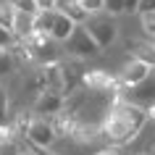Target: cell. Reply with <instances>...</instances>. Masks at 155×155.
I'll use <instances>...</instances> for the list:
<instances>
[{"label": "cell", "mask_w": 155, "mask_h": 155, "mask_svg": "<svg viewBox=\"0 0 155 155\" xmlns=\"http://www.w3.org/2000/svg\"><path fill=\"white\" fill-rule=\"evenodd\" d=\"M126 100L139 103V105H145V108L150 103H155V74L150 79H145L142 84H137V87H126Z\"/></svg>", "instance_id": "8992f818"}, {"label": "cell", "mask_w": 155, "mask_h": 155, "mask_svg": "<svg viewBox=\"0 0 155 155\" xmlns=\"http://www.w3.org/2000/svg\"><path fill=\"white\" fill-rule=\"evenodd\" d=\"M13 68H16V55L11 50H0V79L11 76Z\"/></svg>", "instance_id": "4fadbf2b"}, {"label": "cell", "mask_w": 155, "mask_h": 155, "mask_svg": "<svg viewBox=\"0 0 155 155\" xmlns=\"http://www.w3.org/2000/svg\"><path fill=\"white\" fill-rule=\"evenodd\" d=\"M0 155H21V145H18V137L0 139Z\"/></svg>", "instance_id": "9a60e30c"}, {"label": "cell", "mask_w": 155, "mask_h": 155, "mask_svg": "<svg viewBox=\"0 0 155 155\" xmlns=\"http://www.w3.org/2000/svg\"><path fill=\"white\" fill-rule=\"evenodd\" d=\"M84 29L92 34V40L97 42L103 50L110 48V45L116 42V37H118L116 16H110L108 11H100V13H92V16H87V21H84Z\"/></svg>", "instance_id": "7a4b0ae2"}, {"label": "cell", "mask_w": 155, "mask_h": 155, "mask_svg": "<svg viewBox=\"0 0 155 155\" xmlns=\"http://www.w3.org/2000/svg\"><path fill=\"white\" fill-rule=\"evenodd\" d=\"M37 11H55V0H34Z\"/></svg>", "instance_id": "44dd1931"}, {"label": "cell", "mask_w": 155, "mask_h": 155, "mask_svg": "<svg viewBox=\"0 0 155 155\" xmlns=\"http://www.w3.org/2000/svg\"><path fill=\"white\" fill-rule=\"evenodd\" d=\"M55 11H61L63 16H68L74 24H84L87 16H90V13L82 8L79 0H55Z\"/></svg>", "instance_id": "52a82bcc"}, {"label": "cell", "mask_w": 155, "mask_h": 155, "mask_svg": "<svg viewBox=\"0 0 155 155\" xmlns=\"http://www.w3.org/2000/svg\"><path fill=\"white\" fill-rule=\"evenodd\" d=\"M155 74V68L150 63H145V61H139V58L131 55L126 63L121 66V71H118V79H121L126 87H137V84H142L145 79H150Z\"/></svg>", "instance_id": "5b68a950"}, {"label": "cell", "mask_w": 155, "mask_h": 155, "mask_svg": "<svg viewBox=\"0 0 155 155\" xmlns=\"http://www.w3.org/2000/svg\"><path fill=\"white\" fill-rule=\"evenodd\" d=\"M8 3H13L18 11H29V13H37V3H34V0H8Z\"/></svg>", "instance_id": "d6986e66"}, {"label": "cell", "mask_w": 155, "mask_h": 155, "mask_svg": "<svg viewBox=\"0 0 155 155\" xmlns=\"http://www.w3.org/2000/svg\"><path fill=\"white\" fill-rule=\"evenodd\" d=\"M139 11V0H126V13H137Z\"/></svg>", "instance_id": "cb8c5ba5"}, {"label": "cell", "mask_w": 155, "mask_h": 155, "mask_svg": "<svg viewBox=\"0 0 155 155\" xmlns=\"http://www.w3.org/2000/svg\"><path fill=\"white\" fill-rule=\"evenodd\" d=\"M155 11V0H139V11L137 13H150Z\"/></svg>", "instance_id": "7402d4cb"}, {"label": "cell", "mask_w": 155, "mask_h": 155, "mask_svg": "<svg viewBox=\"0 0 155 155\" xmlns=\"http://www.w3.org/2000/svg\"><path fill=\"white\" fill-rule=\"evenodd\" d=\"M21 155H40V153H37V150H24V147H21Z\"/></svg>", "instance_id": "484cf974"}, {"label": "cell", "mask_w": 155, "mask_h": 155, "mask_svg": "<svg viewBox=\"0 0 155 155\" xmlns=\"http://www.w3.org/2000/svg\"><path fill=\"white\" fill-rule=\"evenodd\" d=\"M63 50L68 53V55L79 58V61H84V58H95V55L103 53V48H100L97 42L92 40V34L84 29V24H76L74 34L63 42Z\"/></svg>", "instance_id": "3957f363"}, {"label": "cell", "mask_w": 155, "mask_h": 155, "mask_svg": "<svg viewBox=\"0 0 155 155\" xmlns=\"http://www.w3.org/2000/svg\"><path fill=\"white\" fill-rule=\"evenodd\" d=\"M153 45H155V37H153Z\"/></svg>", "instance_id": "4316f807"}, {"label": "cell", "mask_w": 155, "mask_h": 155, "mask_svg": "<svg viewBox=\"0 0 155 155\" xmlns=\"http://www.w3.org/2000/svg\"><path fill=\"white\" fill-rule=\"evenodd\" d=\"M131 55L139 58V61H145V63H150L155 68V45L153 40H142V42H131Z\"/></svg>", "instance_id": "30bf717a"}, {"label": "cell", "mask_w": 155, "mask_h": 155, "mask_svg": "<svg viewBox=\"0 0 155 155\" xmlns=\"http://www.w3.org/2000/svg\"><path fill=\"white\" fill-rule=\"evenodd\" d=\"M34 16H37V13L18 11V16H16V26H13V37H16L18 42L29 40V37L34 34Z\"/></svg>", "instance_id": "9c48e42d"}, {"label": "cell", "mask_w": 155, "mask_h": 155, "mask_svg": "<svg viewBox=\"0 0 155 155\" xmlns=\"http://www.w3.org/2000/svg\"><path fill=\"white\" fill-rule=\"evenodd\" d=\"M105 11L110 16H121L126 13V0H105Z\"/></svg>", "instance_id": "2e32d148"}, {"label": "cell", "mask_w": 155, "mask_h": 155, "mask_svg": "<svg viewBox=\"0 0 155 155\" xmlns=\"http://www.w3.org/2000/svg\"><path fill=\"white\" fill-rule=\"evenodd\" d=\"M5 113H8V95L0 87V124H5Z\"/></svg>", "instance_id": "ffe728a7"}, {"label": "cell", "mask_w": 155, "mask_h": 155, "mask_svg": "<svg viewBox=\"0 0 155 155\" xmlns=\"http://www.w3.org/2000/svg\"><path fill=\"white\" fill-rule=\"evenodd\" d=\"M139 26H142V32H145L147 40H153V37H155V11H150V13H139Z\"/></svg>", "instance_id": "5bb4252c"}, {"label": "cell", "mask_w": 155, "mask_h": 155, "mask_svg": "<svg viewBox=\"0 0 155 155\" xmlns=\"http://www.w3.org/2000/svg\"><path fill=\"white\" fill-rule=\"evenodd\" d=\"M53 21H55V11H37V16H34V32L40 34H48L53 32Z\"/></svg>", "instance_id": "7c38bea8"}, {"label": "cell", "mask_w": 155, "mask_h": 155, "mask_svg": "<svg viewBox=\"0 0 155 155\" xmlns=\"http://www.w3.org/2000/svg\"><path fill=\"white\" fill-rule=\"evenodd\" d=\"M74 29H76V24H74L71 18L63 16L61 11H55V21H53V32H50V37H53L55 42H61V45H63V42L74 34Z\"/></svg>", "instance_id": "ba28073f"}, {"label": "cell", "mask_w": 155, "mask_h": 155, "mask_svg": "<svg viewBox=\"0 0 155 155\" xmlns=\"http://www.w3.org/2000/svg\"><path fill=\"white\" fill-rule=\"evenodd\" d=\"M147 124H150V118H147L145 105L113 97L108 113L100 121V139L108 147H124L129 142H134Z\"/></svg>", "instance_id": "6da1fadb"}, {"label": "cell", "mask_w": 155, "mask_h": 155, "mask_svg": "<svg viewBox=\"0 0 155 155\" xmlns=\"http://www.w3.org/2000/svg\"><path fill=\"white\" fill-rule=\"evenodd\" d=\"M95 155H121V153H118V147H103V150H97V153H95Z\"/></svg>", "instance_id": "603a6c76"}, {"label": "cell", "mask_w": 155, "mask_h": 155, "mask_svg": "<svg viewBox=\"0 0 155 155\" xmlns=\"http://www.w3.org/2000/svg\"><path fill=\"white\" fill-rule=\"evenodd\" d=\"M82 3V8L87 11V13H100V11H105V0H79Z\"/></svg>", "instance_id": "e0dca14e"}, {"label": "cell", "mask_w": 155, "mask_h": 155, "mask_svg": "<svg viewBox=\"0 0 155 155\" xmlns=\"http://www.w3.org/2000/svg\"><path fill=\"white\" fill-rule=\"evenodd\" d=\"M26 139H29L34 147H40V150H48V147L55 145L58 134H55V129H53L50 116H32V124H29Z\"/></svg>", "instance_id": "277c9868"}, {"label": "cell", "mask_w": 155, "mask_h": 155, "mask_svg": "<svg viewBox=\"0 0 155 155\" xmlns=\"http://www.w3.org/2000/svg\"><path fill=\"white\" fill-rule=\"evenodd\" d=\"M147 118L155 124V103H150V105H147Z\"/></svg>", "instance_id": "d4e9b609"}, {"label": "cell", "mask_w": 155, "mask_h": 155, "mask_svg": "<svg viewBox=\"0 0 155 155\" xmlns=\"http://www.w3.org/2000/svg\"><path fill=\"white\" fill-rule=\"evenodd\" d=\"M13 45H16L13 32H8V29H3V26H0V50H11Z\"/></svg>", "instance_id": "ac0fdd59"}, {"label": "cell", "mask_w": 155, "mask_h": 155, "mask_svg": "<svg viewBox=\"0 0 155 155\" xmlns=\"http://www.w3.org/2000/svg\"><path fill=\"white\" fill-rule=\"evenodd\" d=\"M16 16H18V8L13 5V3H8V0H3V3H0V26L8 29V32H13Z\"/></svg>", "instance_id": "8fae6325"}, {"label": "cell", "mask_w": 155, "mask_h": 155, "mask_svg": "<svg viewBox=\"0 0 155 155\" xmlns=\"http://www.w3.org/2000/svg\"><path fill=\"white\" fill-rule=\"evenodd\" d=\"M0 3H3V0H0Z\"/></svg>", "instance_id": "83f0119b"}]
</instances>
